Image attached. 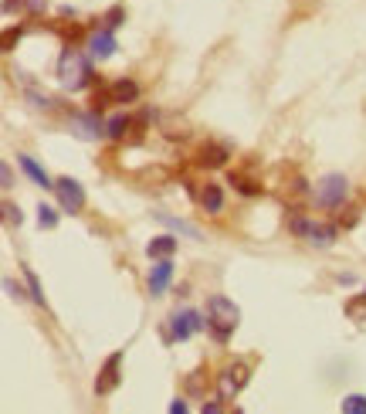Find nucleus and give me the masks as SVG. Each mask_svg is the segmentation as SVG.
Wrapping results in <instances>:
<instances>
[{
  "instance_id": "b1692460",
  "label": "nucleus",
  "mask_w": 366,
  "mask_h": 414,
  "mask_svg": "<svg viewBox=\"0 0 366 414\" xmlns=\"http://www.w3.org/2000/svg\"><path fill=\"white\" fill-rule=\"evenodd\" d=\"M51 28H55V31H58L68 45H72L75 38H82V28H78V24H72V28H68V24H61V21H58V24H51Z\"/></svg>"
},
{
  "instance_id": "9b49d317",
  "label": "nucleus",
  "mask_w": 366,
  "mask_h": 414,
  "mask_svg": "<svg viewBox=\"0 0 366 414\" xmlns=\"http://www.w3.org/2000/svg\"><path fill=\"white\" fill-rule=\"evenodd\" d=\"M116 34L109 31V28H99V31L89 34V55L95 58V62H106V58H112L116 55Z\"/></svg>"
},
{
  "instance_id": "39448f33",
  "label": "nucleus",
  "mask_w": 366,
  "mask_h": 414,
  "mask_svg": "<svg viewBox=\"0 0 366 414\" xmlns=\"http://www.w3.org/2000/svg\"><path fill=\"white\" fill-rule=\"evenodd\" d=\"M248 381H251V367L244 360H231L228 367L217 374V394H221V401H234L248 387Z\"/></svg>"
},
{
  "instance_id": "412c9836",
  "label": "nucleus",
  "mask_w": 366,
  "mask_h": 414,
  "mask_svg": "<svg viewBox=\"0 0 366 414\" xmlns=\"http://www.w3.org/2000/svg\"><path fill=\"white\" fill-rule=\"evenodd\" d=\"M339 408H343V414H366V398L363 394H350Z\"/></svg>"
},
{
  "instance_id": "6ab92c4d",
  "label": "nucleus",
  "mask_w": 366,
  "mask_h": 414,
  "mask_svg": "<svg viewBox=\"0 0 366 414\" xmlns=\"http://www.w3.org/2000/svg\"><path fill=\"white\" fill-rule=\"evenodd\" d=\"M346 316L353 322H366V292H356L346 299Z\"/></svg>"
},
{
  "instance_id": "dca6fc26",
  "label": "nucleus",
  "mask_w": 366,
  "mask_h": 414,
  "mask_svg": "<svg viewBox=\"0 0 366 414\" xmlns=\"http://www.w3.org/2000/svg\"><path fill=\"white\" fill-rule=\"evenodd\" d=\"M156 221H160V224H167L170 231H177V234H187V238H194V241H200V238H204V234H200V228L187 224V221H180V217L167 214V211H160V214H156Z\"/></svg>"
},
{
  "instance_id": "20e7f679",
  "label": "nucleus",
  "mask_w": 366,
  "mask_h": 414,
  "mask_svg": "<svg viewBox=\"0 0 366 414\" xmlns=\"http://www.w3.org/2000/svg\"><path fill=\"white\" fill-rule=\"evenodd\" d=\"M139 99V85L133 78H116L102 89H95V109H106V106H129Z\"/></svg>"
},
{
  "instance_id": "f3484780",
  "label": "nucleus",
  "mask_w": 366,
  "mask_h": 414,
  "mask_svg": "<svg viewBox=\"0 0 366 414\" xmlns=\"http://www.w3.org/2000/svg\"><path fill=\"white\" fill-rule=\"evenodd\" d=\"M173 251H177V238L173 234H160V238H152L150 245H146L150 258H173Z\"/></svg>"
},
{
  "instance_id": "7ed1b4c3",
  "label": "nucleus",
  "mask_w": 366,
  "mask_h": 414,
  "mask_svg": "<svg viewBox=\"0 0 366 414\" xmlns=\"http://www.w3.org/2000/svg\"><path fill=\"white\" fill-rule=\"evenodd\" d=\"M289 231H292V234H299V238H305L309 245H316V248H333L336 238H339V228H336V224H326V221H309V217H302L299 211L289 217Z\"/></svg>"
},
{
  "instance_id": "0eeeda50",
  "label": "nucleus",
  "mask_w": 366,
  "mask_h": 414,
  "mask_svg": "<svg viewBox=\"0 0 366 414\" xmlns=\"http://www.w3.org/2000/svg\"><path fill=\"white\" fill-rule=\"evenodd\" d=\"M122 381V353H109L106 364H102V370H99V377H95V394L99 398H109L116 387H119Z\"/></svg>"
},
{
  "instance_id": "a211bd4d",
  "label": "nucleus",
  "mask_w": 366,
  "mask_h": 414,
  "mask_svg": "<svg viewBox=\"0 0 366 414\" xmlns=\"http://www.w3.org/2000/svg\"><path fill=\"white\" fill-rule=\"evenodd\" d=\"M228 184H234V190H241L244 197H258L261 194V180L248 177V173H241V170H234V173H231Z\"/></svg>"
},
{
  "instance_id": "4be33fe9",
  "label": "nucleus",
  "mask_w": 366,
  "mask_h": 414,
  "mask_svg": "<svg viewBox=\"0 0 366 414\" xmlns=\"http://www.w3.org/2000/svg\"><path fill=\"white\" fill-rule=\"evenodd\" d=\"M38 224H41V228H58V211H55V207H48V204H41V207H38Z\"/></svg>"
},
{
  "instance_id": "1a4fd4ad",
  "label": "nucleus",
  "mask_w": 366,
  "mask_h": 414,
  "mask_svg": "<svg viewBox=\"0 0 366 414\" xmlns=\"http://www.w3.org/2000/svg\"><path fill=\"white\" fill-rule=\"evenodd\" d=\"M207 326V320H200L194 309H177L170 316V339H190L194 333H200Z\"/></svg>"
},
{
  "instance_id": "5701e85b",
  "label": "nucleus",
  "mask_w": 366,
  "mask_h": 414,
  "mask_svg": "<svg viewBox=\"0 0 366 414\" xmlns=\"http://www.w3.org/2000/svg\"><path fill=\"white\" fill-rule=\"evenodd\" d=\"M122 21H126V11H122L119 4H116V7H112V11H109L106 17H102V28H109V31H116V28H119Z\"/></svg>"
},
{
  "instance_id": "aec40b11",
  "label": "nucleus",
  "mask_w": 366,
  "mask_h": 414,
  "mask_svg": "<svg viewBox=\"0 0 366 414\" xmlns=\"http://www.w3.org/2000/svg\"><path fill=\"white\" fill-rule=\"evenodd\" d=\"M24 278H28V292H30V299H34L38 306H45V292H41V282H38V276L30 272L28 265H24Z\"/></svg>"
},
{
  "instance_id": "f257e3e1",
  "label": "nucleus",
  "mask_w": 366,
  "mask_h": 414,
  "mask_svg": "<svg viewBox=\"0 0 366 414\" xmlns=\"http://www.w3.org/2000/svg\"><path fill=\"white\" fill-rule=\"evenodd\" d=\"M238 322H241V309L234 306V299L221 295V292L207 299V329L217 343H228L231 333L238 329Z\"/></svg>"
},
{
  "instance_id": "a878e982",
  "label": "nucleus",
  "mask_w": 366,
  "mask_h": 414,
  "mask_svg": "<svg viewBox=\"0 0 366 414\" xmlns=\"http://www.w3.org/2000/svg\"><path fill=\"white\" fill-rule=\"evenodd\" d=\"M4 217H7V224H21V221H24V217H21V207H14L11 200L4 204Z\"/></svg>"
},
{
  "instance_id": "393cba45",
  "label": "nucleus",
  "mask_w": 366,
  "mask_h": 414,
  "mask_svg": "<svg viewBox=\"0 0 366 414\" xmlns=\"http://www.w3.org/2000/svg\"><path fill=\"white\" fill-rule=\"evenodd\" d=\"M17 41H21V28H7L4 31V51H14Z\"/></svg>"
},
{
  "instance_id": "c756f323",
  "label": "nucleus",
  "mask_w": 366,
  "mask_h": 414,
  "mask_svg": "<svg viewBox=\"0 0 366 414\" xmlns=\"http://www.w3.org/2000/svg\"><path fill=\"white\" fill-rule=\"evenodd\" d=\"M170 411H173V414H183V411H187V401H180V398H177V401H173V404H170Z\"/></svg>"
},
{
  "instance_id": "6e6552de",
  "label": "nucleus",
  "mask_w": 366,
  "mask_h": 414,
  "mask_svg": "<svg viewBox=\"0 0 366 414\" xmlns=\"http://www.w3.org/2000/svg\"><path fill=\"white\" fill-rule=\"evenodd\" d=\"M55 194H58L61 211H68V214H78L85 207V187L78 184V180H72V177L55 180Z\"/></svg>"
},
{
  "instance_id": "9d476101",
  "label": "nucleus",
  "mask_w": 366,
  "mask_h": 414,
  "mask_svg": "<svg viewBox=\"0 0 366 414\" xmlns=\"http://www.w3.org/2000/svg\"><path fill=\"white\" fill-rule=\"evenodd\" d=\"M72 133L82 139H99V136H106V119L99 116V109L78 112V116H72Z\"/></svg>"
},
{
  "instance_id": "4468645a",
  "label": "nucleus",
  "mask_w": 366,
  "mask_h": 414,
  "mask_svg": "<svg viewBox=\"0 0 366 414\" xmlns=\"http://www.w3.org/2000/svg\"><path fill=\"white\" fill-rule=\"evenodd\" d=\"M231 160V153L224 150V146H217V143H207V146H200V153H197V167L204 170H217V167H224Z\"/></svg>"
},
{
  "instance_id": "ddd939ff",
  "label": "nucleus",
  "mask_w": 366,
  "mask_h": 414,
  "mask_svg": "<svg viewBox=\"0 0 366 414\" xmlns=\"http://www.w3.org/2000/svg\"><path fill=\"white\" fill-rule=\"evenodd\" d=\"M197 200L207 214H221V211H224V190H221V184H211V180H207V184L200 187Z\"/></svg>"
},
{
  "instance_id": "2f4dec72",
  "label": "nucleus",
  "mask_w": 366,
  "mask_h": 414,
  "mask_svg": "<svg viewBox=\"0 0 366 414\" xmlns=\"http://www.w3.org/2000/svg\"><path fill=\"white\" fill-rule=\"evenodd\" d=\"M41 7H45V0H28V11H34V14H38Z\"/></svg>"
},
{
  "instance_id": "bb28decb",
  "label": "nucleus",
  "mask_w": 366,
  "mask_h": 414,
  "mask_svg": "<svg viewBox=\"0 0 366 414\" xmlns=\"http://www.w3.org/2000/svg\"><path fill=\"white\" fill-rule=\"evenodd\" d=\"M200 374H204V370H194V377L187 381V391H190V394H200V391H204V377H200Z\"/></svg>"
},
{
  "instance_id": "423d86ee",
  "label": "nucleus",
  "mask_w": 366,
  "mask_h": 414,
  "mask_svg": "<svg viewBox=\"0 0 366 414\" xmlns=\"http://www.w3.org/2000/svg\"><path fill=\"white\" fill-rule=\"evenodd\" d=\"M350 197V180L343 173H326L316 184V200L322 207H343V200Z\"/></svg>"
},
{
  "instance_id": "2eb2a0df",
  "label": "nucleus",
  "mask_w": 366,
  "mask_h": 414,
  "mask_svg": "<svg viewBox=\"0 0 366 414\" xmlns=\"http://www.w3.org/2000/svg\"><path fill=\"white\" fill-rule=\"evenodd\" d=\"M17 163H21V170H24V173H28L30 180H34V184L38 187H55V180H51V177H48V170L41 167V163H38V160H34V156H28V153H17Z\"/></svg>"
},
{
  "instance_id": "f8f14e48",
  "label": "nucleus",
  "mask_w": 366,
  "mask_h": 414,
  "mask_svg": "<svg viewBox=\"0 0 366 414\" xmlns=\"http://www.w3.org/2000/svg\"><path fill=\"white\" fill-rule=\"evenodd\" d=\"M170 282H173V261H170V258H156V265L150 268V292H152V295H163Z\"/></svg>"
},
{
  "instance_id": "f03ea898",
  "label": "nucleus",
  "mask_w": 366,
  "mask_h": 414,
  "mask_svg": "<svg viewBox=\"0 0 366 414\" xmlns=\"http://www.w3.org/2000/svg\"><path fill=\"white\" fill-rule=\"evenodd\" d=\"M92 55H82L75 45H68L61 51V62H58V78L61 85L68 89V92H82L85 85H92Z\"/></svg>"
},
{
  "instance_id": "7c9ffc66",
  "label": "nucleus",
  "mask_w": 366,
  "mask_h": 414,
  "mask_svg": "<svg viewBox=\"0 0 366 414\" xmlns=\"http://www.w3.org/2000/svg\"><path fill=\"white\" fill-rule=\"evenodd\" d=\"M217 411H224V404H204V414H217Z\"/></svg>"
},
{
  "instance_id": "cd10ccee",
  "label": "nucleus",
  "mask_w": 366,
  "mask_h": 414,
  "mask_svg": "<svg viewBox=\"0 0 366 414\" xmlns=\"http://www.w3.org/2000/svg\"><path fill=\"white\" fill-rule=\"evenodd\" d=\"M0 180H4V190H11V187H14V173H11V167H7V163H4V167H0Z\"/></svg>"
},
{
  "instance_id": "c85d7f7f",
  "label": "nucleus",
  "mask_w": 366,
  "mask_h": 414,
  "mask_svg": "<svg viewBox=\"0 0 366 414\" xmlns=\"http://www.w3.org/2000/svg\"><path fill=\"white\" fill-rule=\"evenodd\" d=\"M4 289L11 292L14 299H24V292H21V285H14V278H4Z\"/></svg>"
}]
</instances>
